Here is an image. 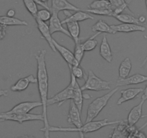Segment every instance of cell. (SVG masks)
<instances>
[{
    "label": "cell",
    "mask_w": 147,
    "mask_h": 138,
    "mask_svg": "<svg viewBox=\"0 0 147 138\" xmlns=\"http://www.w3.org/2000/svg\"><path fill=\"white\" fill-rule=\"evenodd\" d=\"M84 50L83 48L82 43L80 41L75 43V48H74V57L77 59L79 63H81L84 58Z\"/></svg>",
    "instance_id": "obj_30"
},
{
    "label": "cell",
    "mask_w": 147,
    "mask_h": 138,
    "mask_svg": "<svg viewBox=\"0 0 147 138\" xmlns=\"http://www.w3.org/2000/svg\"><path fill=\"white\" fill-rule=\"evenodd\" d=\"M114 18L118 19L119 22H123V23H134V24H138L139 25L140 22L138 17H136L134 15H131L129 13H120L118 15H114Z\"/></svg>",
    "instance_id": "obj_25"
},
{
    "label": "cell",
    "mask_w": 147,
    "mask_h": 138,
    "mask_svg": "<svg viewBox=\"0 0 147 138\" xmlns=\"http://www.w3.org/2000/svg\"><path fill=\"white\" fill-rule=\"evenodd\" d=\"M143 91L144 89L142 88H129L122 90L121 91V97L117 101V105H121L124 102L134 99L140 93L143 92Z\"/></svg>",
    "instance_id": "obj_18"
},
{
    "label": "cell",
    "mask_w": 147,
    "mask_h": 138,
    "mask_svg": "<svg viewBox=\"0 0 147 138\" xmlns=\"http://www.w3.org/2000/svg\"><path fill=\"white\" fill-rule=\"evenodd\" d=\"M92 30L94 32H100V33L103 32V33L112 34V35L115 34V32L111 27V25H109L102 19H100L94 25H92Z\"/></svg>",
    "instance_id": "obj_22"
},
{
    "label": "cell",
    "mask_w": 147,
    "mask_h": 138,
    "mask_svg": "<svg viewBox=\"0 0 147 138\" xmlns=\"http://www.w3.org/2000/svg\"><path fill=\"white\" fill-rule=\"evenodd\" d=\"M33 1L37 4V5H39V6L43 7V8H46V9H50V7L49 6L48 3H45V2H42L41 0H33Z\"/></svg>",
    "instance_id": "obj_34"
},
{
    "label": "cell",
    "mask_w": 147,
    "mask_h": 138,
    "mask_svg": "<svg viewBox=\"0 0 147 138\" xmlns=\"http://www.w3.org/2000/svg\"><path fill=\"white\" fill-rule=\"evenodd\" d=\"M42 107L41 101H24L21 102L12 109L7 111L9 113H29L31 110L35 108Z\"/></svg>",
    "instance_id": "obj_13"
},
{
    "label": "cell",
    "mask_w": 147,
    "mask_h": 138,
    "mask_svg": "<svg viewBox=\"0 0 147 138\" xmlns=\"http://www.w3.org/2000/svg\"><path fill=\"white\" fill-rule=\"evenodd\" d=\"M146 81H147V76L136 74L131 76H127L126 78H120L117 81L116 86L120 87L123 86L136 85V84H141V83L146 82Z\"/></svg>",
    "instance_id": "obj_17"
},
{
    "label": "cell",
    "mask_w": 147,
    "mask_h": 138,
    "mask_svg": "<svg viewBox=\"0 0 147 138\" xmlns=\"http://www.w3.org/2000/svg\"><path fill=\"white\" fill-rule=\"evenodd\" d=\"M145 101L141 100V102L138 105L134 107L128 115V125L131 126H134L137 122L139 121L141 118L143 117L142 116V111H143V105H144Z\"/></svg>",
    "instance_id": "obj_19"
},
{
    "label": "cell",
    "mask_w": 147,
    "mask_h": 138,
    "mask_svg": "<svg viewBox=\"0 0 147 138\" xmlns=\"http://www.w3.org/2000/svg\"><path fill=\"white\" fill-rule=\"evenodd\" d=\"M42 2H45V3H48V1H49V0H41Z\"/></svg>",
    "instance_id": "obj_39"
},
{
    "label": "cell",
    "mask_w": 147,
    "mask_h": 138,
    "mask_svg": "<svg viewBox=\"0 0 147 138\" xmlns=\"http://www.w3.org/2000/svg\"><path fill=\"white\" fill-rule=\"evenodd\" d=\"M143 92L144 93H143V95L141 96V100L146 101L147 100V84L146 86L145 89H144V91H143Z\"/></svg>",
    "instance_id": "obj_36"
},
{
    "label": "cell",
    "mask_w": 147,
    "mask_h": 138,
    "mask_svg": "<svg viewBox=\"0 0 147 138\" xmlns=\"http://www.w3.org/2000/svg\"><path fill=\"white\" fill-rule=\"evenodd\" d=\"M69 68V71L70 73H71L74 77L77 79H84L85 78V73L81 66L77 65V66H68Z\"/></svg>",
    "instance_id": "obj_28"
},
{
    "label": "cell",
    "mask_w": 147,
    "mask_h": 138,
    "mask_svg": "<svg viewBox=\"0 0 147 138\" xmlns=\"http://www.w3.org/2000/svg\"><path fill=\"white\" fill-rule=\"evenodd\" d=\"M52 15L51 19H49V29H50V32L51 35H53L55 32H62L63 34L67 36L68 37L71 38L70 34H69V31L67 29H65L63 26H62L61 21L60 20L59 17V13L55 12H51Z\"/></svg>",
    "instance_id": "obj_12"
},
{
    "label": "cell",
    "mask_w": 147,
    "mask_h": 138,
    "mask_svg": "<svg viewBox=\"0 0 147 138\" xmlns=\"http://www.w3.org/2000/svg\"><path fill=\"white\" fill-rule=\"evenodd\" d=\"M53 46H55L56 49V51H58L59 53V54L61 56V57L63 58V60L66 62L68 66H77V65H80V63H79L77 61V59L74 57V55L72 53L71 50H69V49L66 48L64 46H61V45L59 44V43L56 41L53 38Z\"/></svg>",
    "instance_id": "obj_7"
},
{
    "label": "cell",
    "mask_w": 147,
    "mask_h": 138,
    "mask_svg": "<svg viewBox=\"0 0 147 138\" xmlns=\"http://www.w3.org/2000/svg\"><path fill=\"white\" fill-rule=\"evenodd\" d=\"M100 34H101L100 32H97L95 35H94L93 36L90 37V38L87 39L84 43H82V46L84 51H92V50H93L96 47H97V44H98V42L96 40L95 38L97 37V36H98L99 35H100Z\"/></svg>",
    "instance_id": "obj_27"
},
{
    "label": "cell",
    "mask_w": 147,
    "mask_h": 138,
    "mask_svg": "<svg viewBox=\"0 0 147 138\" xmlns=\"http://www.w3.org/2000/svg\"><path fill=\"white\" fill-rule=\"evenodd\" d=\"M71 74V81L73 84V90H74V97L73 101L75 103V105L78 107L80 112L82 113L83 107V101H84V94L82 93V90L81 89V86H80L78 82L77 81V78L74 77V76L70 73Z\"/></svg>",
    "instance_id": "obj_11"
},
{
    "label": "cell",
    "mask_w": 147,
    "mask_h": 138,
    "mask_svg": "<svg viewBox=\"0 0 147 138\" xmlns=\"http://www.w3.org/2000/svg\"><path fill=\"white\" fill-rule=\"evenodd\" d=\"M118 87H116L111 91L107 93L102 96L95 98L94 101L90 103L88 107V109H87L85 123L93 121L98 116L99 114L107 106L108 101H110V98H112L113 96L118 91Z\"/></svg>",
    "instance_id": "obj_3"
},
{
    "label": "cell",
    "mask_w": 147,
    "mask_h": 138,
    "mask_svg": "<svg viewBox=\"0 0 147 138\" xmlns=\"http://www.w3.org/2000/svg\"><path fill=\"white\" fill-rule=\"evenodd\" d=\"M81 112L79 110L78 107L74 102L72 99L70 100L69 110L68 114L67 121L70 125H74L75 127H80L82 126V122L81 119Z\"/></svg>",
    "instance_id": "obj_10"
},
{
    "label": "cell",
    "mask_w": 147,
    "mask_h": 138,
    "mask_svg": "<svg viewBox=\"0 0 147 138\" xmlns=\"http://www.w3.org/2000/svg\"><path fill=\"white\" fill-rule=\"evenodd\" d=\"M52 12L50 9H48L44 8V9H39L38 10L36 14V17L35 18H38V19H40L43 22H46V21L49 20L51 17Z\"/></svg>",
    "instance_id": "obj_31"
},
{
    "label": "cell",
    "mask_w": 147,
    "mask_h": 138,
    "mask_svg": "<svg viewBox=\"0 0 147 138\" xmlns=\"http://www.w3.org/2000/svg\"><path fill=\"white\" fill-rule=\"evenodd\" d=\"M35 21H36L38 29L40 31V34L42 35L43 38L47 41V43H49L51 49L54 53H56V48H55V46H53V38H52V35L50 32L49 26L46 23V22L41 21L40 19H38V18H35Z\"/></svg>",
    "instance_id": "obj_14"
},
{
    "label": "cell",
    "mask_w": 147,
    "mask_h": 138,
    "mask_svg": "<svg viewBox=\"0 0 147 138\" xmlns=\"http://www.w3.org/2000/svg\"><path fill=\"white\" fill-rule=\"evenodd\" d=\"M111 27L115 33L117 32H144L146 30L145 27L138 24L134 23H122L119 25H113Z\"/></svg>",
    "instance_id": "obj_15"
},
{
    "label": "cell",
    "mask_w": 147,
    "mask_h": 138,
    "mask_svg": "<svg viewBox=\"0 0 147 138\" xmlns=\"http://www.w3.org/2000/svg\"><path fill=\"white\" fill-rule=\"evenodd\" d=\"M100 55L103 59H105L108 63H111L113 60L112 50L106 36H103L102 40L100 46Z\"/></svg>",
    "instance_id": "obj_20"
},
{
    "label": "cell",
    "mask_w": 147,
    "mask_h": 138,
    "mask_svg": "<svg viewBox=\"0 0 147 138\" xmlns=\"http://www.w3.org/2000/svg\"><path fill=\"white\" fill-rule=\"evenodd\" d=\"M65 15V19L61 21V24H66L69 22H82L87 19H94V17L92 15H90L85 11H77L74 14H71L69 11H63Z\"/></svg>",
    "instance_id": "obj_9"
},
{
    "label": "cell",
    "mask_w": 147,
    "mask_h": 138,
    "mask_svg": "<svg viewBox=\"0 0 147 138\" xmlns=\"http://www.w3.org/2000/svg\"><path fill=\"white\" fill-rule=\"evenodd\" d=\"M15 10L13 9H10L7 11V16L9 17H14L15 16Z\"/></svg>",
    "instance_id": "obj_35"
},
{
    "label": "cell",
    "mask_w": 147,
    "mask_h": 138,
    "mask_svg": "<svg viewBox=\"0 0 147 138\" xmlns=\"http://www.w3.org/2000/svg\"><path fill=\"white\" fill-rule=\"evenodd\" d=\"M138 19H139V21L141 23H144V22H145V21H146V18L144 17V16H141L140 17H138Z\"/></svg>",
    "instance_id": "obj_38"
},
{
    "label": "cell",
    "mask_w": 147,
    "mask_h": 138,
    "mask_svg": "<svg viewBox=\"0 0 147 138\" xmlns=\"http://www.w3.org/2000/svg\"><path fill=\"white\" fill-rule=\"evenodd\" d=\"M38 79L33 75H29L28 76L20 78L14 85L10 87V90L14 92H21L28 88L30 84H36Z\"/></svg>",
    "instance_id": "obj_16"
},
{
    "label": "cell",
    "mask_w": 147,
    "mask_h": 138,
    "mask_svg": "<svg viewBox=\"0 0 147 138\" xmlns=\"http://www.w3.org/2000/svg\"><path fill=\"white\" fill-rule=\"evenodd\" d=\"M81 89L84 91H101L110 89V82L102 80L97 76L92 71H90L87 75L85 83L81 86Z\"/></svg>",
    "instance_id": "obj_4"
},
{
    "label": "cell",
    "mask_w": 147,
    "mask_h": 138,
    "mask_svg": "<svg viewBox=\"0 0 147 138\" xmlns=\"http://www.w3.org/2000/svg\"><path fill=\"white\" fill-rule=\"evenodd\" d=\"M22 1H23V3L25 5V7L27 9V10L35 18L36 17L37 12L38 10V7H37L38 5L34 2L33 0H22Z\"/></svg>",
    "instance_id": "obj_29"
},
{
    "label": "cell",
    "mask_w": 147,
    "mask_h": 138,
    "mask_svg": "<svg viewBox=\"0 0 147 138\" xmlns=\"http://www.w3.org/2000/svg\"><path fill=\"white\" fill-rule=\"evenodd\" d=\"M88 9H110L113 11L112 5L109 0H94L89 5Z\"/></svg>",
    "instance_id": "obj_26"
},
{
    "label": "cell",
    "mask_w": 147,
    "mask_h": 138,
    "mask_svg": "<svg viewBox=\"0 0 147 138\" xmlns=\"http://www.w3.org/2000/svg\"><path fill=\"white\" fill-rule=\"evenodd\" d=\"M85 12H88L93 15H101V16H110L113 17V11L110 10V9H87Z\"/></svg>",
    "instance_id": "obj_32"
},
{
    "label": "cell",
    "mask_w": 147,
    "mask_h": 138,
    "mask_svg": "<svg viewBox=\"0 0 147 138\" xmlns=\"http://www.w3.org/2000/svg\"><path fill=\"white\" fill-rule=\"evenodd\" d=\"M7 95H8L7 90L0 89V98H1L2 96H7Z\"/></svg>",
    "instance_id": "obj_37"
},
{
    "label": "cell",
    "mask_w": 147,
    "mask_h": 138,
    "mask_svg": "<svg viewBox=\"0 0 147 138\" xmlns=\"http://www.w3.org/2000/svg\"><path fill=\"white\" fill-rule=\"evenodd\" d=\"M121 121L116 120L110 122L108 119H104L102 120L98 121H91V122H86L84 125L80 127H49V132H77L80 133L81 137H84V134L90 133V132H95V131L99 130L101 128L105 127L107 126H110L113 125H116L118 124Z\"/></svg>",
    "instance_id": "obj_2"
},
{
    "label": "cell",
    "mask_w": 147,
    "mask_h": 138,
    "mask_svg": "<svg viewBox=\"0 0 147 138\" xmlns=\"http://www.w3.org/2000/svg\"><path fill=\"white\" fill-rule=\"evenodd\" d=\"M7 26L4 25H0V40H3L6 36Z\"/></svg>",
    "instance_id": "obj_33"
},
{
    "label": "cell",
    "mask_w": 147,
    "mask_h": 138,
    "mask_svg": "<svg viewBox=\"0 0 147 138\" xmlns=\"http://www.w3.org/2000/svg\"><path fill=\"white\" fill-rule=\"evenodd\" d=\"M67 30L69 31L71 36V38L74 41V43L80 41V26L78 22H69L66 23Z\"/></svg>",
    "instance_id": "obj_23"
},
{
    "label": "cell",
    "mask_w": 147,
    "mask_h": 138,
    "mask_svg": "<svg viewBox=\"0 0 147 138\" xmlns=\"http://www.w3.org/2000/svg\"><path fill=\"white\" fill-rule=\"evenodd\" d=\"M50 10L51 12H55L59 13L61 11H81L80 8L74 5L67 0H51V6L50 7Z\"/></svg>",
    "instance_id": "obj_8"
},
{
    "label": "cell",
    "mask_w": 147,
    "mask_h": 138,
    "mask_svg": "<svg viewBox=\"0 0 147 138\" xmlns=\"http://www.w3.org/2000/svg\"><path fill=\"white\" fill-rule=\"evenodd\" d=\"M0 25L6 26H28V23L25 20H22L16 17H9L7 15L0 16Z\"/></svg>",
    "instance_id": "obj_21"
},
{
    "label": "cell",
    "mask_w": 147,
    "mask_h": 138,
    "mask_svg": "<svg viewBox=\"0 0 147 138\" xmlns=\"http://www.w3.org/2000/svg\"><path fill=\"white\" fill-rule=\"evenodd\" d=\"M46 50H41L38 54L35 55V59L37 61V79L38 84V91L40 94V101L42 102V107H43V113L44 120V127L40 129V131L44 132V137L49 138L50 137L49 132V119L47 115V101L48 95H49V75H48L47 68L46 63Z\"/></svg>",
    "instance_id": "obj_1"
},
{
    "label": "cell",
    "mask_w": 147,
    "mask_h": 138,
    "mask_svg": "<svg viewBox=\"0 0 147 138\" xmlns=\"http://www.w3.org/2000/svg\"><path fill=\"white\" fill-rule=\"evenodd\" d=\"M132 68V63L130 58H125L119 66V77L121 78H126L130 74Z\"/></svg>",
    "instance_id": "obj_24"
},
{
    "label": "cell",
    "mask_w": 147,
    "mask_h": 138,
    "mask_svg": "<svg viewBox=\"0 0 147 138\" xmlns=\"http://www.w3.org/2000/svg\"><path fill=\"white\" fill-rule=\"evenodd\" d=\"M1 121H13L20 124L29 121H43L44 118L42 115L29 113H9L7 112L0 113Z\"/></svg>",
    "instance_id": "obj_5"
},
{
    "label": "cell",
    "mask_w": 147,
    "mask_h": 138,
    "mask_svg": "<svg viewBox=\"0 0 147 138\" xmlns=\"http://www.w3.org/2000/svg\"><path fill=\"white\" fill-rule=\"evenodd\" d=\"M74 97V90H73V84L71 81H70V84H69L66 88L62 90L61 91L59 92L52 96L51 98H48L47 105L51 106V105H55V104H59L58 106L60 107L62 105L65 101L68 100L73 99Z\"/></svg>",
    "instance_id": "obj_6"
}]
</instances>
